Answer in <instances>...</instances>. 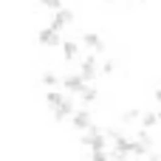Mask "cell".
<instances>
[{"instance_id":"obj_1","label":"cell","mask_w":161,"mask_h":161,"mask_svg":"<svg viewBox=\"0 0 161 161\" xmlns=\"http://www.w3.org/2000/svg\"><path fill=\"white\" fill-rule=\"evenodd\" d=\"M37 40H40V45H48V48H57V45L62 48V42H65V40L59 37V31H57V28H51V25H48V28H40Z\"/></svg>"},{"instance_id":"obj_2","label":"cell","mask_w":161,"mask_h":161,"mask_svg":"<svg viewBox=\"0 0 161 161\" xmlns=\"http://www.w3.org/2000/svg\"><path fill=\"white\" fill-rule=\"evenodd\" d=\"M62 88H65L68 93H76V96H79V93L88 88V82H85V76H82V74H68V76L62 79Z\"/></svg>"},{"instance_id":"obj_3","label":"cell","mask_w":161,"mask_h":161,"mask_svg":"<svg viewBox=\"0 0 161 161\" xmlns=\"http://www.w3.org/2000/svg\"><path fill=\"white\" fill-rule=\"evenodd\" d=\"M79 74L85 76V82H93V79H96V74H99V59H96V54H91V57H85V59H82Z\"/></svg>"},{"instance_id":"obj_4","label":"cell","mask_w":161,"mask_h":161,"mask_svg":"<svg viewBox=\"0 0 161 161\" xmlns=\"http://www.w3.org/2000/svg\"><path fill=\"white\" fill-rule=\"evenodd\" d=\"M74 23V11H68V8H59V11H54V20H51V28H57V31H62L65 25H71Z\"/></svg>"},{"instance_id":"obj_5","label":"cell","mask_w":161,"mask_h":161,"mask_svg":"<svg viewBox=\"0 0 161 161\" xmlns=\"http://www.w3.org/2000/svg\"><path fill=\"white\" fill-rule=\"evenodd\" d=\"M82 45H85V48H91L93 54H102V51H105V40H102L99 34H93V31L82 34Z\"/></svg>"},{"instance_id":"obj_6","label":"cell","mask_w":161,"mask_h":161,"mask_svg":"<svg viewBox=\"0 0 161 161\" xmlns=\"http://www.w3.org/2000/svg\"><path fill=\"white\" fill-rule=\"evenodd\" d=\"M71 122H74V127L82 130V133L91 130V113H88V110H76V113L71 116Z\"/></svg>"},{"instance_id":"obj_7","label":"cell","mask_w":161,"mask_h":161,"mask_svg":"<svg viewBox=\"0 0 161 161\" xmlns=\"http://www.w3.org/2000/svg\"><path fill=\"white\" fill-rule=\"evenodd\" d=\"M76 110H74V105H71V99H65V105H59L57 110H54V122H65V119H71Z\"/></svg>"},{"instance_id":"obj_8","label":"cell","mask_w":161,"mask_h":161,"mask_svg":"<svg viewBox=\"0 0 161 161\" xmlns=\"http://www.w3.org/2000/svg\"><path fill=\"white\" fill-rule=\"evenodd\" d=\"M62 54H65V59H76V57H79V42L65 40V42H62Z\"/></svg>"},{"instance_id":"obj_9","label":"cell","mask_w":161,"mask_h":161,"mask_svg":"<svg viewBox=\"0 0 161 161\" xmlns=\"http://www.w3.org/2000/svg\"><path fill=\"white\" fill-rule=\"evenodd\" d=\"M45 105L51 108V113L59 108V105H65V96L62 93H57V91H51V93H45Z\"/></svg>"},{"instance_id":"obj_10","label":"cell","mask_w":161,"mask_h":161,"mask_svg":"<svg viewBox=\"0 0 161 161\" xmlns=\"http://www.w3.org/2000/svg\"><path fill=\"white\" fill-rule=\"evenodd\" d=\"M147 150H150V147H147L144 142H139V139H130V153H133L136 158H142V156H147Z\"/></svg>"},{"instance_id":"obj_11","label":"cell","mask_w":161,"mask_h":161,"mask_svg":"<svg viewBox=\"0 0 161 161\" xmlns=\"http://www.w3.org/2000/svg\"><path fill=\"white\" fill-rule=\"evenodd\" d=\"M156 122H161L158 113H144V116H142V127H147V130H150V127H156Z\"/></svg>"},{"instance_id":"obj_12","label":"cell","mask_w":161,"mask_h":161,"mask_svg":"<svg viewBox=\"0 0 161 161\" xmlns=\"http://www.w3.org/2000/svg\"><path fill=\"white\" fill-rule=\"evenodd\" d=\"M91 161H113L110 150H91Z\"/></svg>"},{"instance_id":"obj_13","label":"cell","mask_w":161,"mask_h":161,"mask_svg":"<svg viewBox=\"0 0 161 161\" xmlns=\"http://www.w3.org/2000/svg\"><path fill=\"white\" fill-rule=\"evenodd\" d=\"M79 99H82V102H85V105H91V102H93V99H96V88H91V85H88V88H85V91H82V93H79Z\"/></svg>"},{"instance_id":"obj_14","label":"cell","mask_w":161,"mask_h":161,"mask_svg":"<svg viewBox=\"0 0 161 161\" xmlns=\"http://www.w3.org/2000/svg\"><path fill=\"white\" fill-rule=\"evenodd\" d=\"M42 85H45V88H54V85H62V82L57 79V74L48 71V74H42Z\"/></svg>"},{"instance_id":"obj_15","label":"cell","mask_w":161,"mask_h":161,"mask_svg":"<svg viewBox=\"0 0 161 161\" xmlns=\"http://www.w3.org/2000/svg\"><path fill=\"white\" fill-rule=\"evenodd\" d=\"M136 119H139V110H125V116H122V122H127V125L136 122Z\"/></svg>"},{"instance_id":"obj_16","label":"cell","mask_w":161,"mask_h":161,"mask_svg":"<svg viewBox=\"0 0 161 161\" xmlns=\"http://www.w3.org/2000/svg\"><path fill=\"white\" fill-rule=\"evenodd\" d=\"M136 139H139V142H144L147 147H153V139H150V133H147V127H144V130H142V133H139Z\"/></svg>"},{"instance_id":"obj_17","label":"cell","mask_w":161,"mask_h":161,"mask_svg":"<svg viewBox=\"0 0 161 161\" xmlns=\"http://www.w3.org/2000/svg\"><path fill=\"white\" fill-rule=\"evenodd\" d=\"M113 68H116V65H113V62H110V59H108V62H105V65H102V71H105V74H113Z\"/></svg>"},{"instance_id":"obj_18","label":"cell","mask_w":161,"mask_h":161,"mask_svg":"<svg viewBox=\"0 0 161 161\" xmlns=\"http://www.w3.org/2000/svg\"><path fill=\"white\" fill-rule=\"evenodd\" d=\"M156 102H161V91H156Z\"/></svg>"},{"instance_id":"obj_19","label":"cell","mask_w":161,"mask_h":161,"mask_svg":"<svg viewBox=\"0 0 161 161\" xmlns=\"http://www.w3.org/2000/svg\"><path fill=\"white\" fill-rule=\"evenodd\" d=\"M40 3H42V6H45V0H40Z\"/></svg>"},{"instance_id":"obj_20","label":"cell","mask_w":161,"mask_h":161,"mask_svg":"<svg viewBox=\"0 0 161 161\" xmlns=\"http://www.w3.org/2000/svg\"><path fill=\"white\" fill-rule=\"evenodd\" d=\"M158 119H161V110H158Z\"/></svg>"},{"instance_id":"obj_21","label":"cell","mask_w":161,"mask_h":161,"mask_svg":"<svg viewBox=\"0 0 161 161\" xmlns=\"http://www.w3.org/2000/svg\"><path fill=\"white\" fill-rule=\"evenodd\" d=\"M108 3H110V0H108Z\"/></svg>"}]
</instances>
